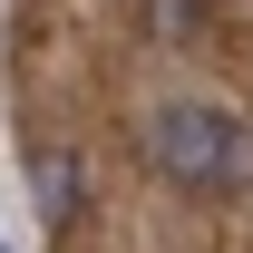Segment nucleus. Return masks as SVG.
<instances>
[{"mask_svg": "<svg viewBox=\"0 0 253 253\" xmlns=\"http://www.w3.org/2000/svg\"><path fill=\"white\" fill-rule=\"evenodd\" d=\"M146 156L185 195H253V126L234 107H166L146 126Z\"/></svg>", "mask_w": 253, "mask_h": 253, "instance_id": "f257e3e1", "label": "nucleus"}, {"mask_svg": "<svg viewBox=\"0 0 253 253\" xmlns=\"http://www.w3.org/2000/svg\"><path fill=\"white\" fill-rule=\"evenodd\" d=\"M30 175H39V224L59 234V224H78V156L68 146H49V156H30Z\"/></svg>", "mask_w": 253, "mask_h": 253, "instance_id": "f03ea898", "label": "nucleus"}, {"mask_svg": "<svg viewBox=\"0 0 253 253\" xmlns=\"http://www.w3.org/2000/svg\"><path fill=\"white\" fill-rule=\"evenodd\" d=\"M195 30V0H156V39H185Z\"/></svg>", "mask_w": 253, "mask_h": 253, "instance_id": "7ed1b4c3", "label": "nucleus"}, {"mask_svg": "<svg viewBox=\"0 0 253 253\" xmlns=\"http://www.w3.org/2000/svg\"><path fill=\"white\" fill-rule=\"evenodd\" d=\"M0 253H10V244H0Z\"/></svg>", "mask_w": 253, "mask_h": 253, "instance_id": "20e7f679", "label": "nucleus"}]
</instances>
